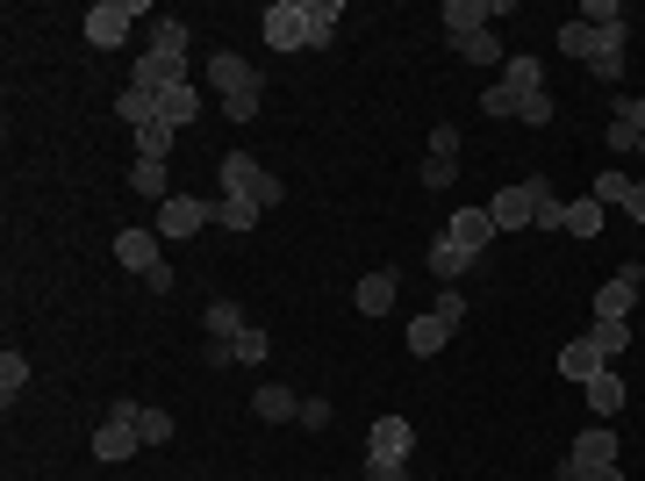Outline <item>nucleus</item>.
<instances>
[{
	"mask_svg": "<svg viewBox=\"0 0 645 481\" xmlns=\"http://www.w3.org/2000/svg\"><path fill=\"white\" fill-rule=\"evenodd\" d=\"M337 0H273L266 14H258V37L273 43V51H322V43L337 37Z\"/></svg>",
	"mask_w": 645,
	"mask_h": 481,
	"instance_id": "obj_1",
	"label": "nucleus"
},
{
	"mask_svg": "<svg viewBox=\"0 0 645 481\" xmlns=\"http://www.w3.org/2000/svg\"><path fill=\"white\" fill-rule=\"evenodd\" d=\"M208 80H215V94H223V115H229V123H252V115H258V72L244 65L237 51H215L208 58Z\"/></svg>",
	"mask_w": 645,
	"mask_h": 481,
	"instance_id": "obj_2",
	"label": "nucleus"
},
{
	"mask_svg": "<svg viewBox=\"0 0 645 481\" xmlns=\"http://www.w3.org/2000/svg\"><path fill=\"white\" fill-rule=\"evenodd\" d=\"M531 94H545V65H538V58H510L502 80L481 94V115H524Z\"/></svg>",
	"mask_w": 645,
	"mask_h": 481,
	"instance_id": "obj_3",
	"label": "nucleus"
},
{
	"mask_svg": "<svg viewBox=\"0 0 645 481\" xmlns=\"http://www.w3.org/2000/svg\"><path fill=\"white\" fill-rule=\"evenodd\" d=\"M459 317H467V303H459V288H444L438 303H430L423 317L409 324V352H417V359H430V352H444V345H452V330H459Z\"/></svg>",
	"mask_w": 645,
	"mask_h": 481,
	"instance_id": "obj_4",
	"label": "nucleus"
},
{
	"mask_svg": "<svg viewBox=\"0 0 645 481\" xmlns=\"http://www.w3.org/2000/svg\"><path fill=\"white\" fill-rule=\"evenodd\" d=\"M223 194H244V202H258V208H280V202H287L280 180H273L258 158H244V152L223 158Z\"/></svg>",
	"mask_w": 645,
	"mask_h": 481,
	"instance_id": "obj_5",
	"label": "nucleus"
},
{
	"mask_svg": "<svg viewBox=\"0 0 645 481\" xmlns=\"http://www.w3.org/2000/svg\"><path fill=\"white\" fill-rule=\"evenodd\" d=\"M144 0H101V8H86V43L94 51H115L122 37H130V22H144Z\"/></svg>",
	"mask_w": 645,
	"mask_h": 481,
	"instance_id": "obj_6",
	"label": "nucleus"
},
{
	"mask_svg": "<svg viewBox=\"0 0 645 481\" xmlns=\"http://www.w3.org/2000/svg\"><path fill=\"white\" fill-rule=\"evenodd\" d=\"M136 402H115V410H108V424L94 431V460H108V468H115V460H130L136 446H144V431H136Z\"/></svg>",
	"mask_w": 645,
	"mask_h": 481,
	"instance_id": "obj_7",
	"label": "nucleus"
},
{
	"mask_svg": "<svg viewBox=\"0 0 645 481\" xmlns=\"http://www.w3.org/2000/svg\"><path fill=\"white\" fill-rule=\"evenodd\" d=\"M208 223H215V202H202V194H165L151 231L158 237H194V231H208Z\"/></svg>",
	"mask_w": 645,
	"mask_h": 481,
	"instance_id": "obj_8",
	"label": "nucleus"
},
{
	"mask_svg": "<svg viewBox=\"0 0 645 481\" xmlns=\"http://www.w3.org/2000/svg\"><path fill=\"white\" fill-rule=\"evenodd\" d=\"M452 173H459V130L438 123V130H430V152H423L417 187H423V194H444V187H452Z\"/></svg>",
	"mask_w": 645,
	"mask_h": 481,
	"instance_id": "obj_9",
	"label": "nucleus"
},
{
	"mask_svg": "<svg viewBox=\"0 0 645 481\" xmlns=\"http://www.w3.org/2000/svg\"><path fill=\"white\" fill-rule=\"evenodd\" d=\"M538 194H545V180H516V187H502L495 202H488L495 231H531V208H538Z\"/></svg>",
	"mask_w": 645,
	"mask_h": 481,
	"instance_id": "obj_10",
	"label": "nucleus"
},
{
	"mask_svg": "<svg viewBox=\"0 0 645 481\" xmlns=\"http://www.w3.org/2000/svg\"><path fill=\"white\" fill-rule=\"evenodd\" d=\"M130 86H144V94H173V86H187V58H158V51H144L130 65Z\"/></svg>",
	"mask_w": 645,
	"mask_h": 481,
	"instance_id": "obj_11",
	"label": "nucleus"
},
{
	"mask_svg": "<svg viewBox=\"0 0 645 481\" xmlns=\"http://www.w3.org/2000/svg\"><path fill=\"white\" fill-rule=\"evenodd\" d=\"M638 288H645V274H638V266H624V274H610L603 280V288H595V317H632V309H638Z\"/></svg>",
	"mask_w": 645,
	"mask_h": 481,
	"instance_id": "obj_12",
	"label": "nucleus"
},
{
	"mask_svg": "<svg viewBox=\"0 0 645 481\" xmlns=\"http://www.w3.org/2000/svg\"><path fill=\"white\" fill-rule=\"evenodd\" d=\"M395 288H402V274H395V266H373V274L359 280V295H351V309H359V317H388Z\"/></svg>",
	"mask_w": 645,
	"mask_h": 481,
	"instance_id": "obj_13",
	"label": "nucleus"
},
{
	"mask_svg": "<svg viewBox=\"0 0 645 481\" xmlns=\"http://www.w3.org/2000/svg\"><path fill=\"white\" fill-rule=\"evenodd\" d=\"M566 460H574L581 474H595V468H617V431H610V424H588V431L574 439V453H566Z\"/></svg>",
	"mask_w": 645,
	"mask_h": 481,
	"instance_id": "obj_14",
	"label": "nucleus"
},
{
	"mask_svg": "<svg viewBox=\"0 0 645 481\" xmlns=\"http://www.w3.org/2000/svg\"><path fill=\"white\" fill-rule=\"evenodd\" d=\"M158 245H165L158 231H136V223H130V231L115 237V259L130 266V274H158V266H165V259H158Z\"/></svg>",
	"mask_w": 645,
	"mask_h": 481,
	"instance_id": "obj_15",
	"label": "nucleus"
},
{
	"mask_svg": "<svg viewBox=\"0 0 645 481\" xmlns=\"http://www.w3.org/2000/svg\"><path fill=\"white\" fill-rule=\"evenodd\" d=\"M409 439H417V424H409V417H373L366 460H409Z\"/></svg>",
	"mask_w": 645,
	"mask_h": 481,
	"instance_id": "obj_16",
	"label": "nucleus"
},
{
	"mask_svg": "<svg viewBox=\"0 0 645 481\" xmlns=\"http://www.w3.org/2000/svg\"><path fill=\"white\" fill-rule=\"evenodd\" d=\"M252 417H258V424H295V417H301V396H295V388H280V381H266L252 396Z\"/></svg>",
	"mask_w": 645,
	"mask_h": 481,
	"instance_id": "obj_17",
	"label": "nucleus"
},
{
	"mask_svg": "<svg viewBox=\"0 0 645 481\" xmlns=\"http://www.w3.org/2000/svg\"><path fill=\"white\" fill-rule=\"evenodd\" d=\"M473 259H481V252H467V245H459V237H452V231H444V237H438V245H430V274H438V280H444V288H452V280H459V274H467V266H473Z\"/></svg>",
	"mask_w": 645,
	"mask_h": 481,
	"instance_id": "obj_18",
	"label": "nucleus"
},
{
	"mask_svg": "<svg viewBox=\"0 0 645 481\" xmlns=\"http://www.w3.org/2000/svg\"><path fill=\"white\" fill-rule=\"evenodd\" d=\"M581 388H588V410H595V417H617V410H624V373H617V367L588 373Z\"/></svg>",
	"mask_w": 645,
	"mask_h": 481,
	"instance_id": "obj_19",
	"label": "nucleus"
},
{
	"mask_svg": "<svg viewBox=\"0 0 645 481\" xmlns=\"http://www.w3.org/2000/svg\"><path fill=\"white\" fill-rule=\"evenodd\" d=\"M452 51L467 58V65H510L502 43H495V29H467V37H452Z\"/></svg>",
	"mask_w": 645,
	"mask_h": 481,
	"instance_id": "obj_20",
	"label": "nucleus"
},
{
	"mask_svg": "<svg viewBox=\"0 0 645 481\" xmlns=\"http://www.w3.org/2000/svg\"><path fill=\"white\" fill-rule=\"evenodd\" d=\"M115 115H122L130 130H151V123H165V115H158V94H144V86H122Z\"/></svg>",
	"mask_w": 645,
	"mask_h": 481,
	"instance_id": "obj_21",
	"label": "nucleus"
},
{
	"mask_svg": "<svg viewBox=\"0 0 645 481\" xmlns=\"http://www.w3.org/2000/svg\"><path fill=\"white\" fill-rule=\"evenodd\" d=\"M452 237L467 252H488V237H495V216H488V208H459L452 216Z\"/></svg>",
	"mask_w": 645,
	"mask_h": 481,
	"instance_id": "obj_22",
	"label": "nucleus"
},
{
	"mask_svg": "<svg viewBox=\"0 0 645 481\" xmlns=\"http://www.w3.org/2000/svg\"><path fill=\"white\" fill-rule=\"evenodd\" d=\"M158 115H165L173 130H194V115H202V94H194V80L173 86V94H158Z\"/></svg>",
	"mask_w": 645,
	"mask_h": 481,
	"instance_id": "obj_23",
	"label": "nucleus"
},
{
	"mask_svg": "<svg viewBox=\"0 0 645 481\" xmlns=\"http://www.w3.org/2000/svg\"><path fill=\"white\" fill-rule=\"evenodd\" d=\"M588 345H595L603 359H624V352H632V324H617V317H595V324H588Z\"/></svg>",
	"mask_w": 645,
	"mask_h": 481,
	"instance_id": "obj_24",
	"label": "nucleus"
},
{
	"mask_svg": "<svg viewBox=\"0 0 645 481\" xmlns=\"http://www.w3.org/2000/svg\"><path fill=\"white\" fill-rule=\"evenodd\" d=\"M488 0H444V37H467V29H488Z\"/></svg>",
	"mask_w": 645,
	"mask_h": 481,
	"instance_id": "obj_25",
	"label": "nucleus"
},
{
	"mask_svg": "<svg viewBox=\"0 0 645 481\" xmlns=\"http://www.w3.org/2000/svg\"><path fill=\"white\" fill-rule=\"evenodd\" d=\"M603 367H610V359L595 352L588 338H574V345H566V352H560V373H566V381H588V373H603Z\"/></svg>",
	"mask_w": 645,
	"mask_h": 481,
	"instance_id": "obj_26",
	"label": "nucleus"
},
{
	"mask_svg": "<svg viewBox=\"0 0 645 481\" xmlns=\"http://www.w3.org/2000/svg\"><path fill=\"white\" fill-rule=\"evenodd\" d=\"M266 352H273V338H266V330H258V324H244L237 338H229V367H258V359H266Z\"/></svg>",
	"mask_w": 645,
	"mask_h": 481,
	"instance_id": "obj_27",
	"label": "nucleus"
},
{
	"mask_svg": "<svg viewBox=\"0 0 645 481\" xmlns=\"http://www.w3.org/2000/svg\"><path fill=\"white\" fill-rule=\"evenodd\" d=\"M258 216H266V208H258V202H244V194H223V202H215V223H223V231H252V223Z\"/></svg>",
	"mask_w": 645,
	"mask_h": 481,
	"instance_id": "obj_28",
	"label": "nucleus"
},
{
	"mask_svg": "<svg viewBox=\"0 0 645 481\" xmlns=\"http://www.w3.org/2000/svg\"><path fill=\"white\" fill-rule=\"evenodd\" d=\"M130 194H144V202H165V165H158V158H136V165H130Z\"/></svg>",
	"mask_w": 645,
	"mask_h": 481,
	"instance_id": "obj_29",
	"label": "nucleus"
},
{
	"mask_svg": "<svg viewBox=\"0 0 645 481\" xmlns=\"http://www.w3.org/2000/svg\"><path fill=\"white\" fill-rule=\"evenodd\" d=\"M22 388H29V359H22V352H14V345H8V352H0V402H14V396H22Z\"/></svg>",
	"mask_w": 645,
	"mask_h": 481,
	"instance_id": "obj_30",
	"label": "nucleus"
},
{
	"mask_svg": "<svg viewBox=\"0 0 645 481\" xmlns=\"http://www.w3.org/2000/svg\"><path fill=\"white\" fill-rule=\"evenodd\" d=\"M180 144V130L173 123H151V130H136V158H158L165 165V152Z\"/></svg>",
	"mask_w": 645,
	"mask_h": 481,
	"instance_id": "obj_31",
	"label": "nucleus"
},
{
	"mask_svg": "<svg viewBox=\"0 0 645 481\" xmlns=\"http://www.w3.org/2000/svg\"><path fill=\"white\" fill-rule=\"evenodd\" d=\"M202 324H208V338H237V330H244V309L237 303H208Z\"/></svg>",
	"mask_w": 645,
	"mask_h": 481,
	"instance_id": "obj_32",
	"label": "nucleus"
},
{
	"mask_svg": "<svg viewBox=\"0 0 645 481\" xmlns=\"http://www.w3.org/2000/svg\"><path fill=\"white\" fill-rule=\"evenodd\" d=\"M151 51H158V58H187V22H151Z\"/></svg>",
	"mask_w": 645,
	"mask_h": 481,
	"instance_id": "obj_33",
	"label": "nucleus"
},
{
	"mask_svg": "<svg viewBox=\"0 0 645 481\" xmlns=\"http://www.w3.org/2000/svg\"><path fill=\"white\" fill-rule=\"evenodd\" d=\"M566 231L595 237V231H603V202H595V194H588V202H566Z\"/></svg>",
	"mask_w": 645,
	"mask_h": 481,
	"instance_id": "obj_34",
	"label": "nucleus"
},
{
	"mask_svg": "<svg viewBox=\"0 0 645 481\" xmlns=\"http://www.w3.org/2000/svg\"><path fill=\"white\" fill-rule=\"evenodd\" d=\"M531 231H545V237H552V231H566V202H560L552 187L538 194V208H531Z\"/></svg>",
	"mask_w": 645,
	"mask_h": 481,
	"instance_id": "obj_35",
	"label": "nucleus"
},
{
	"mask_svg": "<svg viewBox=\"0 0 645 481\" xmlns=\"http://www.w3.org/2000/svg\"><path fill=\"white\" fill-rule=\"evenodd\" d=\"M560 51L588 65V58H595V29H588V22H560Z\"/></svg>",
	"mask_w": 645,
	"mask_h": 481,
	"instance_id": "obj_36",
	"label": "nucleus"
},
{
	"mask_svg": "<svg viewBox=\"0 0 645 481\" xmlns=\"http://www.w3.org/2000/svg\"><path fill=\"white\" fill-rule=\"evenodd\" d=\"M624 194H632V173H617V165L595 173V202H603V208H624Z\"/></svg>",
	"mask_w": 645,
	"mask_h": 481,
	"instance_id": "obj_37",
	"label": "nucleus"
},
{
	"mask_svg": "<svg viewBox=\"0 0 645 481\" xmlns=\"http://www.w3.org/2000/svg\"><path fill=\"white\" fill-rule=\"evenodd\" d=\"M603 144H610V152H638V123H632V115H610V130H603Z\"/></svg>",
	"mask_w": 645,
	"mask_h": 481,
	"instance_id": "obj_38",
	"label": "nucleus"
},
{
	"mask_svg": "<svg viewBox=\"0 0 645 481\" xmlns=\"http://www.w3.org/2000/svg\"><path fill=\"white\" fill-rule=\"evenodd\" d=\"M581 22H588V29H617L624 8H617V0H588V8H581Z\"/></svg>",
	"mask_w": 645,
	"mask_h": 481,
	"instance_id": "obj_39",
	"label": "nucleus"
},
{
	"mask_svg": "<svg viewBox=\"0 0 645 481\" xmlns=\"http://www.w3.org/2000/svg\"><path fill=\"white\" fill-rule=\"evenodd\" d=\"M136 431H144V446H165V439H173V417H165V410H144V417H136Z\"/></svg>",
	"mask_w": 645,
	"mask_h": 481,
	"instance_id": "obj_40",
	"label": "nucleus"
},
{
	"mask_svg": "<svg viewBox=\"0 0 645 481\" xmlns=\"http://www.w3.org/2000/svg\"><path fill=\"white\" fill-rule=\"evenodd\" d=\"M366 481H409V460H366Z\"/></svg>",
	"mask_w": 645,
	"mask_h": 481,
	"instance_id": "obj_41",
	"label": "nucleus"
},
{
	"mask_svg": "<svg viewBox=\"0 0 645 481\" xmlns=\"http://www.w3.org/2000/svg\"><path fill=\"white\" fill-rule=\"evenodd\" d=\"M322 424H330V402L309 396V402H301V431H322Z\"/></svg>",
	"mask_w": 645,
	"mask_h": 481,
	"instance_id": "obj_42",
	"label": "nucleus"
},
{
	"mask_svg": "<svg viewBox=\"0 0 645 481\" xmlns=\"http://www.w3.org/2000/svg\"><path fill=\"white\" fill-rule=\"evenodd\" d=\"M524 123H531V130L552 123V94H531V101H524Z\"/></svg>",
	"mask_w": 645,
	"mask_h": 481,
	"instance_id": "obj_43",
	"label": "nucleus"
},
{
	"mask_svg": "<svg viewBox=\"0 0 645 481\" xmlns=\"http://www.w3.org/2000/svg\"><path fill=\"white\" fill-rule=\"evenodd\" d=\"M624 216L645 223V180H632V194H624Z\"/></svg>",
	"mask_w": 645,
	"mask_h": 481,
	"instance_id": "obj_44",
	"label": "nucleus"
},
{
	"mask_svg": "<svg viewBox=\"0 0 645 481\" xmlns=\"http://www.w3.org/2000/svg\"><path fill=\"white\" fill-rule=\"evenodd\" d=\"M617 109L632 115V123H638V137H645V94H638V101H617Z\"/></svg>",
	"mask_w": 645,
	"mask_h": 481,
	"instance_id": "obj_45",
	"label": "nucleus"
},
{
	"mask_svg": "<svg viewBox=\"0 0 645 481\" xmlns=\"http://www.w3.org/2000/svg\"><path fill=\"white\" fill-rule=\"evenodd\" d=\"M552 481H588V474H581V468H574V460H566V468H560V474H552Z\"/></svg>",
	"mask_w": 645,
	"mask_h": 481,
	"instance_id": "obj_46",
	"label": "nucleus"
},
{
	"mask_svg": "<svg viewBox=\"0 0 645 481\" xmlns=\"http://www.w3.org/2000/svg\"><path fill=\"white\" fill-rule=\"evenodd\" d=\"M588 481H624V474H617V468H595V474H588Z\"/></svg>",
	"mask_w": 645,
	"mask_h": 481,
	"instance_id": "obj_47",
	"label": "nucleus"
},
{
	"mask_svg": "<svg viewBox=\"0 0 645 481\" xmlns=\"http://www.w3.org/2000/svg\"><path fill=\"white\" fill-rule=\"evenodd\" d=\"M638 152H645V137H638Z\"/></svg>",
	"mask_w": 645,
	"mask_h": 481,
	"instance_id": "obj_48",
	"label": "nucleus"
}]
</instances>
